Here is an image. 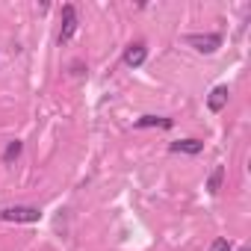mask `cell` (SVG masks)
Returning a JSON list of instances; mask_svg holds the SVG:
<instances>
[{
    "label": "cell",
    "instance_id": "6da1fadb",
    "mask_svg": "<svg viewBox=\"0 0 251 251\" xmlns=\"http://www.w3.org/2000/svg\"><path fill=\"white\" fill-rule=\"evenodd\" d=\"M42 219V210L33 204H15V207H3L0 210V222H15V225H33Z\"/></svg>",
    "mask_w": 251,
    "mask_h": 251
},
{
    "label": "cell",
    "instance_id": "8992f818",
    "mask_svg": "<svg viewBox=\"0 0 251 251\" xmlns=\"http://www.w3.org/2000/svg\"><path fill=\"white\" fill-rule=\"evenodd\" d=\"M227 98H230L227 86H216V89L207 95V106H210V112H222V109L227 106Z\"/></svg>",
    "mask_w": 251,
    "mask_h": 251
},
{
    "label": "cell",
    "instance_id": "52a82bcc",
    "mask_svg": "<svg viewBox=\"0 0 251 251\" xmlns=\"http://www.w3.org/2000/svg\"><path fill=\"white\" fill-rule=\"evenodd\" d=\"M136 127H163V130H172L175 121L166 118V115H142V118L136 121Z\"/></svg>",
    "mask_w": 251,
    "mask_h": 251
},
{
    "label": "cell",
    "instance_id": "9c48e42d",
    "mask_svg": "<svg viewBox=\"0 0 251 251\" xmlns=\"http://www.w3.org/2000/svg\"><path fill=\"white\" fill-rule=\"evenodd\" d=\"M222 180H225V166H216L213 175H210V180H207V192L216 195V192L222 189Z\"/></svg>",
    "mask_w": 251,
    "mask_h": 251
},
{
    "label": "cell",
    "instance_id": "30bf717a",
    "mask_svg": "<svg viewBox=\"0 0 251 251\" xmlns=\"http://www.w3.org/2000/svg\"><path fill=\"white\" fill-rule=\"evenodd\" d=\"M210 251H230V239L227 236H216L210 242Z\"/></svg>",
    "mask_w": 251,
    "mask_h": 251
},
{
    "label": "cell",
    "instance_id": "3957f363",
    "mask_svg": "<svg viewBox=\"0 0 251 251\" xmlns=\"http://www.w3.org/2000/svg\"><path fill=\"white\" fill-rule=\"evenodd\" d=\"M183 42H186L192 50H198V53H216V50L222 48V36H219V33H189Z\"/></svg>",
    "mask_w": 251,
    "mask_h": 251
},
{
    "label": "cell",
    "instance_id": "7a4b0ae2",
    "mask_svg": "<svg viewBox=\"0 0 251 251\" xmlns=\"http://www.w3.org/2000/svg\"><path fill=\"white\" fill-rule=\"evenodd\" d=\"M77 27H80L77 6H74V3H65V6H62V27H59V36H56V42H59V45H68V42L77 36Z\"/></svg>",
    "mask_w": 251,
    "mask_h": 251
},
{
    "label": "cell",
    "instance_id": "277c9868",
    "mask_svg": "<svg viewBox=\"0 0 251 251\" xmlns=\"http://www.w3.org/2000/svg\"><path fill=\"white\" fill-rule=\"evenodd\" d=\"M124 65H127V68H139L145 59H148V45L145 42H133V45H127V48H124Z\"/></svg>",
    "mask_w": 251,
    "mask_h": 251
},
{
    "label": "cell",
    "instance_id": "5b68a950",
    "mask_svg": "<svg viewBox=\"0 0 251 251\" xmlns=\"http://www.w3.org/2000/svg\"><path fill=\"white\" fill-rule=\"evenodd\" d=\"M169 151H172V154L195 157V154H201V151H204V142H201V139H180V142H172V145H169Z\"/></svg>",
    "mask_w": 251,
    "mask_h": 251
},
{
    "label": "cell",
    "instance_id": "ba28073f",
    "mask_svg": "<svg viewBox=\"0 0 251 251\" xmlns=\"http://www.w3.org/2000/svg\"><path fill=\"white\" fill-rule=\"evenodd\" d=\"M21 151H24V142H21V139H12V142L6 145V151H3V163H6V166L15 163V160L21 157Z\"/></svg>",
    "mask_w": 251,
    "mask_h": 251
}]
</instances>
